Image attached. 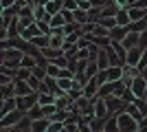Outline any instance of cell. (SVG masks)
Returning <instances> with one entry per match:
<instances>
[{
	"label": "cell",
	"mask_w": 147,
	"mask_h": 132,
	"mask_svg": "<svg viewBox=\"0 0 147 132\" xmlns=\"http://www.w3.org/2000/svg\"><path fill=\"white\" fill-rule=\"evenodd\" d=\"M24 53L20 49H0V66H9V68H20Z\"/></svg>",
	"instance_id": "cell-1"
},
{
	"label": "cell",
	"mask_w": 147,
	"mask_h": 132,
	"mask_svg": "<svg viewBox=\"0 0 147 132\" xmlns=\"http://www.w3.org/2000/svg\"><path fill=\"white\" fill-rule=\"evenodd\" d=\"M119 130L121 132H138L141 130V121L123 110V112H119Z\"/></svg>",
	"instance_id": "cell-2"
},
{
	"label": "cell",
	"mask_w": 147,
	"mask_h": 132,
	"mask_svg": "<svg viewBox=\"0 0 147 132\" xmlns=\"http://www.w3.org/2000/svg\"><path fill=\"white\" fill-rule=\"evenodd\" d=\"M103 99H105V106H108V112H110V114H119V112H123V110H125V106H127V104H125L121 97H117L114 93L108 95V97H103Z\"/></svg>",
	"instance_id": "cell-3"
},
{
	"label": "cell",
	"mask_w": 147,
	"mask_h": 132,
	"mask_svg": "<svg viewBox=\"0 0 147 132\" xmlns=\"http://www.w3.org/2000/svg\"><path fill=\"white\" fill-rule=\"evenodd\" d=\"M24 110H20V108H16V110H11V112H7L5 117H0V128H9V126H18L20 119L24 117Z\"/></svg>",
	"instance_id": "cell-4"
},
{
	"label": "cell",
	"mask_w": 147,
	"mask_h": 132,
	"mask_svg": "<svg viewBox=\"0 0 147 132\" xmlns=\"http://www.w3.org/2000/svg\"><path fill=\"white\" fill-rule=\"evenodd\" d=\"M37 97H40V90H33V93L29 95H22V97H18V108L20 110H31V108L37 104Z\"/></svg>",
	"instance_id": "cell-5"
},
{
	"label": "cell",
	"mask_w": 147,
	"mask_h": 132,
	"mask_svg": "<svg viewBox=\"0 0 147 132\" xmlns=\"http://www.w3.org/2000/svg\"><path fill=\"white\" fill-rule=\"evenodd\" d=\"M138 75H141V68H138V66H134V64H125V66H123L121 82L125 84V86H132V82H134Z\"/></svg>",
	"instance_id": "cell-6"
},
{
	"label": "cell",
	"mask_w": 147,
	"mask_h": 132,
	"mask_svg": "<svg viewBox=\"0 0 147 132\" xmlns=\"http://www.w3.org/2000/svg\"><path fill=\"white\" fill-rule=\"evenodd\" d=\"M18 108V97H5L0 99V117H5L7 112H11Z\"/></svg>",
	"instance_id": "cell-7"
},
{
	"label": "cell",
	"mask_w": 147,
	"mask_h": 132,
	"mask_svg": "<svg viewBox=\"0 0 147 132\" xmlns=\"http://www.w3.org/2000/svg\"><path fill=\"white\" fill-rule=\"evenodd\" d=\"M99 88H101V82H99V77H92V79H88V84L84 86V95L86 97H97L99 95Z\"/></svg>",
	"instance_id": "cell-8"
},
{
	"label": "cell",
	"mask_w": 147,
	"mask_h": 132,
	"mask_svg": "<svg viewBox=\"0 0 147 132\" xmlns=\"http://www.w3.org/2000/svg\"><path fill=\"white\" fill-rule=\"evenodd\" d=\"M132 90H134V95L136 97H145V90H147V77H143V75H138L134 79V82H132Z\"/></svg>",
	"instance_id": "cell-9"
},
{
	"label": "cell",
	"mask_w": 147,
	"mask_h": 132,
	"mask_svg": "<svg viewBox=\"0 0 147 132\" xmlns=\"http://www.w3.org/2000/svg\"><path fill=\"white\" fill-rule=\"evenodd\" d=\"M49 128H51V119L49 117H40V119H33L31 132H49Z\"/></svg>",
	"instance_id": "cell-10"
},
{
	"label": "cell",
	"mask_w": 147,
	"mask_h": 132,
	"mask_svg": "<svg viewBox=\"0 0 147 132\" xmlns=\"http://www.w3.org/2000/svg\"><path fill=\"white\" fill-rule=\"evenodd\" d=\"M138 42H141V33H134V31H129L125 38H123V46L125 49H134V46H138Z\"/></svg>",
	"instance_id": "cell-11"
},
{
	"label": "cell",
	"mask_w": 147,
	"mask_h": 132,
	"mask_svg": "<svg viewBox=\"0 0 147 132\" xmlns=\"http://www.w3.org/2000/svg\"><path fill=\"white\" fill-rule=\"evenodd\" d=\"M105 75H108V79H110V82H119V79L123 77V66L112 64V66H108V68H105Z\"/></svg>",
	"instance_id": "cell-12"
},
{
	"label": "cell",
	"mask_w": 147,
	"mask_h": 132,
	"mask_svg": "<svg viewBox=\"0 0 147 132\" xmlns=\"http://www.w3.org/2000/svg\"><path fill=\"white\" fill-rule=\"evenodd\" d=\"M40 33H42V31H40V26H37V20H35L33 24H29L26 29H22V33H20V35H22L24 40H29V42H31V40L35 38V35H40Z\"/></svg>",
	"instance_id": "cell-13"
},
{
	"label": "cell",
	"mask_w": 147,
	"mask_h": 132,
	"mask_svg": "<svg viewBox=\"0 0 147 132\" xmlns=\"http://www.w3.org/2000/svg\"><path fill=\"white\" fill-rule=\"evenodd\" d=\"M143 51H145L143 46H134V49H129V51H127V64H134V66H138Z\"/></svg>",
	"instance_id": "cell-14"
},
{
	"label": "cell",
	"mask_w": 147,
	"mask_h": 132,
	"mask_svg": "<svg viewBox=\"0 0 147 132\" xmlns=\"http://www.w3.org/2000/svg\"><path fill=\"white\" fill-rule=\"evenodd\" d=\"M33 93V88L26 79H16V97H22V95H29Z\"/></svg>",
	"instance_id": "cell-15"
},
{
	"label": "cell",
	"mask_w": 147,
	"mask_h": 132,
	"mask_svg": "<svg viewBox=\"0 0 147 132\" xmlns=\"http://www.w3.org/2000/svg\"><path fill=\"white\" fill-rule=\"evenodd\" d=\"M127 33H129V29H127V26L117 24L114 29H110V38H112V40H121V42H123V38H125Z\"/></svg>",
	"instance_id": "cell-16"
},
{
	"label": "cell",
	"mask_w": 147,
	"mask_h": 132,
	"mask_svg": "<svg viewBox=\"0 0 147 132\" xmlns=\"http://www.w3.org/2000/svg\"><path fill=\"white\" fill-rule=\"evenodd\" d=\"M5 97H16V79L0 86V99H5Z\"/></svg>",
	"instance_id": "cell-17"
},
{
	"label": "cell",
	"mask_w": 147,
	"mask_h": 132,
	"mask_svg": "<svg viewBox=\"0 0 147 132\" xmlns=\"http://www.w3.org/2000/svg\"><path fill=\"white\" fill-rule=\"evenodd\" d=\"M117 22H119V24H123V26H127L129 22H132V18H129V7H121V9H119Z\"/></svg>",
	"instance_id": "cell-18"
},
{
	"label": "cell",
	"mask_w": 147,
	"mask_h": 132,
	"mask_svg": "<svg viewBox=\"0 0 147 132\" xmlns=\"http://www.w3.org/2000/svg\"><path fill=\"white\" fill-rule=\"evenodd\" d=\"M129 31H134V33H143L147 29V18H141V20H132L127 24Z\"/></svg>",
	"instance_id": "cell-19"
},
{
	"label": "cell",
	"mask_w": 147,
	"mask_h": 132,
	"mask_svg": "<svg viewBox=\"0 0 147 132\" xmlns=\"http://www.w3.org/2000/svg\"><path fill=\"white\" fill-rule=\"evenodd\" d=\"M101 130H105V119L94 114L90 119V132H101Z\"/></svg>",
	"instance_id": "cell-20"
},
{
	"label": "cell",
	"mask_w": 147,
	"mask_h": 132,
	"mask_svg": "<svg viewBox=\"0 0 147 132\" xmlns=\"http://www.w3.org/2000/svg\"><path fill=\"white\" fill-rule=\"evenodd\" d=\"M97 64H99V68H101V70H105L108 66H110V57H108V51H105V49L99 51V55H97Z\"/></svg>",
	"instance_id": "cell-21"
},
{
	"label": "cell",
	"mask_w": 147,
	"mask_h": 132,
	"mask_svg": "<svg viewBox=\"0 0 147 132\" xmlns=\"http://www.w3.org/2000/svg\"><path fill=\"white\" fill-rule=\"evenodd\" d=\"M31 126H33V119H31L29 114H24V117L20 119V123L16 126V130L18 132H31Z\"/></svg>",
	"instance_id": "cell-22"
},
{
	"label": "cell",
	"mask_w": 147,
	"mask_h": 132,
	"mask_svg": "<svg viewBox=\"0 0 147 132\" xmlns=\"http://www.w3.org/2000/svg\"><path fill=\"white\" fill-rule=\"evenodd\" d=\"M114 88H117V82H108L105 84H101V88H99V97H108V95H112L114 93Z\"/></svg>",
	"instance_id": "cell-23"
},
{
	"label": "cell",
	"mask_w": 147,
	"mask_h": 132,
	"mask_svg": "<svg viewBox=\"0 0 147 132\" xmlns=\"http://www.w3.org/2000/svg\"><path fill=\"white\" fill-rule=\"evenodd\" d=\"M119 130V114H110L105 119V132H117Z\"/></svg>",
	"instance_id": "cell-24"
},
{
	"label": "cell",
	"mask_w": 147,
	"mask_h": 132,
	"mask_svg": "<svg viewBox=\"0 0 147 132\" xmlns=\"http://www.w3.org/2000/svg\"><path fill=\"white\" fill-rule=\"evenodd\" d=\"M46 9H49V13H59L61 9H64V0H49L46 2Z\"/></svg>",
	"instance_id": "cell-25"
},
{
	"label": "cell",
	"mask_w": 147,
	"mask_h": 132,
	"mask_svg": "<svg viewBox=\"0 0 147 132\" xmlns=\"http://www.w3.org/2000/svg\"><path fill=\"white\" fill-rule=\"evenodd\" d=\"M31 42L35 44L37 49H44V46H49V44H51V35H44V33H40V35H35Z\"/></svg>",
	"instance_id": "cell-26"
},
{
	"label": "cell",
	"mask_w": 147,
	"mask_h": 132,
	"mask_svg": "<svg viewBox=\"0 0 147 132\" xmlns=\"http://www.w3.org/2000/svg\"><path fill=\"white\" fill-rule=\"evenodd\" d=\"M55 95L53 93H40V97H37V104L40 106H49V104H55Z\"/></svg>",
	"instance_id": "cell-27"
},
{
	"label": "cell",
	"mask_w": 147,
	"mask_h": 132,
	"mask_svg": "<svg viewBox=\"0 0 147 132\" xmlns=\"http://www.w3.org/2000/svg\"><path fill=\"white\" fill-rule=\"evenodd\" d=\"M68 20H66V16H64V13H55V16H53V18H51V26H53V29H55V26H64L66 24Z\"/></svg>",
	"instance_id": "cell-28"
},
{
	"label": "cell",
	"mask_w": 147,
	"mask_h": 132,
	"mask_svg": "<svg viewBox=\"0 0 147 132\" xmlns=\"http://www.w3.org/2000/svg\"><path fill=\"white\" fill-rule=\"evenodd\" d=\"M46 73H49V77H55V79H57V77L61 75V68L57 66L55 62H49V64H46Z\"/></svg>",
	"instance_id": "cell-29"
},
{
	"label": "cell",
	"mask_w": 147,
	"mask_h": 132,
	"mask_svg": "<svg viewBox=\"0 0 147 132\" xmlns=\"http://www.w3.org/2000/svg\"><path fill=\"white\" fill-rule=\"evenodd\" d=\"M99 22H101L105 29H114V26L119 24V22H117V16H103V18L99 20Z\"/></svg>",
	"instance_id": "cell-30"
},
{
	"label": "cell",
	"mask_w": 147,
	"mask_h": 132,
	"mask_svg": "<svg viewBox=\"0 0 147 132\" xmlns=\"http://www.w3.org/2000/svg\"><path fill=\"white\" fill-rule=\"evenodd\" d=\"M33 75V68H26V66H20L18 73H16V79H29Z\"/></svg>",
	"instance_id": "cell-31"
},
{
	"label": "cell",
	"mask_w": 147,
	"mask_h": 132,
	"mask_svg": "<svg viewBox=\"0 0 147 132\" xmlns=\"http://www.w3.org/2000/svg\"><path fill=\"white\" fill-rule=\"evenodd\" d=\"M49 132H64V121H51Z\"/></svg>",
	"instance_id": "cell-32"
},
{
	"label": "cell",
	"mask_w": 147,
	"mask_h": 132,
	"mask_svg": "<svg viewBox=\"0 0 147 132\" xmlns=\"http://www.w3.org/2000/svg\"><path fill=\"white\" fill-rule=\"evenodd\" d=\"M145 66H147V49L145 51H143V55H141V62H138V68H145Z\"/></svg>",
	"instance_id": "cell-33"
},
{
	"label": "cell",
	"mask_w": 147,
	"mask_h": 132,
	"mask_svg": "<svg viewBox=\"0 0 147 132\" xmlns=\"http://www.w3.org/2000/svg\"><path fill=\"white\" fill-rule=\"evenodd\" d=\"M138 46H143V49H147V29L141 33V42H138Z\"/></svg>",
	"instance_id": "cell-34"
},
{
	"label": "cell",
	"mask_w": 147,
	"mask_h": 132,
	"mask_svg": "<svg viewBox=\"0 0 147 132\" xmlns=\"http://www.w3.org/2000/svg\"><path fill=\"white\" fill-rule=\"evenodd\" d=\"M18 0H0V9H7V7H11V5H16Z\"/></svg>",
	"instance_id": "cell-35"
},
{
	"label": "cell",
	"mask_w": 147,
	"mask_h": 132,
	"mask_svg": "<svg viewBox=\"0 0 147 132\" xmlns=\"http://www.w3.org/2000/svg\"><path fill=\"white\" fill-rule=\"evenodd\" d=\"M110 5V0H92V7H105Z\"/></svg>",
	"instance_id": "cell-36"
},
{
	"label": "cell",
	"mask_w": 147,
	"mask_h": 132,
	"mask_svg": "<svg viewBox=\"0 0 147 132\" xmlns=\"http://www.w3.org/2000/svg\"><path fill=\"white\" fill-rule=\"evenodd\" d=\"M119 7H129V0H114Z\"/></svg>",
	"instance_id": "cell-37"
},
{
	"label": "cell",
	"mask_w": 147,
	"mask_h": 132,
	"mask_svg": "<svg viewBox=\"0 0 147 132\" xmlns=\"http://www.w3.org/2000/svg\"><path fill=\"white\" fill-rule=\"evenodd\" d=\"M141 75H143V77H147V66H145V68L141 70Z\"/></svg>",
	"instance_id": "cell-38"
},
{
	"label": "cell",
	"mask_w": 147,
	"mask_h": 132,
	"mask_svg": "<svg viewBox=\"0 0 147 132\" xmlns=\"http://www.w3.org/2000/svg\"><path fill=\"white\" fill-rule=\"evenodd\" d=\"M26 5H35V0H24Z\"/></svg>",
	"instance_id": "cell-39"
},
{
	"label": "cell",
	"mask_w": 147,
	"mask_h": 132,
	"mask_svg": "<svg viewBox=\"0 0 147 132\" xmlns=\"http://www.w3.org/2000/svg\"><path fill=\"white\" fill-rule=\"evenodd\" d=\"M145 99H147V90H145Z\"/></svg>",
	"instance_id": "cell-40"
}]
</instances>
